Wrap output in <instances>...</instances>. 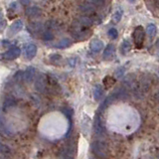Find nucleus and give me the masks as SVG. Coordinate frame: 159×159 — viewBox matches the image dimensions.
I'll return each instance as SVG.
<instances>
[{
	"instance_id": "nucleus-1",
	"label": "nucleus",
	"mask_w": 159,
	"mask_h": 159,
	"mask_svg": "<svg viewBox=\"0 0 159 159\" xmlns=\"http://www.w3.org/2000/svg\"><path fill=\"white\" fill-rule=\"evenodd\" d=\"M92 152L99 159H106L108 157L109 150L106 142L101 140H96L91 145Z\"/></svg>"
},
{
	"instance_id": "nucleus-2",
	"label": "nucleus",
	"mask_w": 159,
	"mask_h": 159,
	"mask_svg": "<svg viewBox=\"0 0 159 159\" xmlns=\"http://www.w3.org/2000/svg\"><path fill=\"white\" fill-rule=\"evenodd\" d=\"M132 38L135 47L137 49H141L144 43V29L142 26H137L132 33Z\"/></svg>"
},
{
	"instance_id": "nucleus-3",
	"label": "nucleus",
	"mask_w": 159,
	"mask_h": 159,
	"mask_svg": "<svg viewBox=\"0 0 159 159\" xmlns=\"http://www.w3.org/2000/svg\"><path fill=\"white\" fill-rule=\"evenodd\" d=\"M47 87V77L46 75L40 74L35 81V89L39 93H44Z\"/></svg>"
},
{
	"instance_id": "nucleus-4",
	"label": "nucleus",
	"mask_w": 159,
	"mask_h": 159,
	"mask_svg": "<svg viewBox=\"0 0 159 159\" xmlns=\"http://www.w3.org/2000/svg\"><path fill=\"white\" fill-rule=\"evenodd\" d=\"M24 57L27 60H32L37 54V46L33 43H29L24 46Z\"/></svg>"
},
{
	"instance_id": "nucleus-5",
	"label": "nucleus",
	"mask_w": 159,
	"mask_h": 159,
	"mask_svg": "<svg viewBox=\"0 0 159 159\" xmlns=\"http://www.w3.org/2000/svg\"><path fill=\"white\" fill-rule=\"evenodd\" d=\"M21 55V50L18 47H13L4 53L3 57L6 60H15Z\"/></svg>"
},
{
	"instance_id": "nucleus-6",
	"label": "nucleus",
	"mask_w": 159,
	"mask_h": 159,
	"mask_svg": "<svg viewBox=\"0 0 159 159\" xmlns=\"http://www.w3.org/2000/svg\"><path fill=\"white\" fill-rule=\"evenodd\" d=\"M24 23L21 19L16 20L15 22H13L11 24V26L9 27V35L10 36H13V35H16L17 33H19L21 30L23 29Z\"/></svg>"
},
{
	"instance_id": "nucleus-7",
	"label": "nucleus",
	"mask_w": 159,
	"mask_h": 159,
	"mask_svg": "<svg viewBox=\"0 0 159 159\" xmlns=\"http://www.w3.org/2000/svg\"><path fill=\"white\" fill-rule=\"evenodd\" d=\"M114 54H116V47L112 44H108L106 47L102 54V58L106 60V61H111L113 59Z\"/></svg>"
},
{
	"instance_id": "nucleus-8",
	"label": "nucleus",
	"mask_w": 159,
	"mask_h": 159,
	"mask_svg": "<svg viewBox=\"0 0 159 159\" xmlns=\"http://www.w3.org/2000/svg\"><path fill=\"white\" fill-rule=\"evenodd\" d=\"M35 76H36V69H35L34 67H28L26 69V71L24 72L23 74V80L26 83H31Z\"/></svg>"
},
{
	"instance_id": "nucleus-9",
	"label": "nucleus",
	"mask_w": 159,
	"mask_h": 159,
	"mask_svg": "<svg viewBox=\"0 0 159 159\" xmlns=\"http://www.w3.org/2000/svg\"><path fill=\"white\" fill-rule=\"evenodd\" d=\"M89 48L91 51L93 53H99L102 51V49L103 48V42L99 39H93L89 43Z\"/></svg>"
},
{
	"instance_id": "nucleus-10",
	"label": "nucleus",
	"mask_w": 159,
	"mask_h": 159,
	"mask_svg": "<svg viewBox=\"0 0 159 159\" xmlns=\"http://www.w3.org/2000/svg\"><path fill=\"white\" fill-rule=\"evenodd\" d=\"M25 13H26L27 16H29V17L36 18V17H40L42 15V10L37 6H29V7H27Z\"/></svg>"
},
{
	"instance_id": "nucleus-11",
	"label": "nucleus",
	"mask_w": 159,
	"mask_h": 159,
	"mask_svg": "<svg viewBox=\"0 0 159 159\" xmlns=\"http://www.w3.org/2000/svg\"><path fill=\"white\" fill-rule=\"evenodd\" d=\"M80 9H81V11L84 14H93L94 11H96V6L87 2V3L82 4L81 6H80Z\"/></svg>"
},
{
	"instance_id": "nucleus-12",
	"label": "nucleus",
	"mask_w": 159,
	"mask_h": 159,
	"mask_svg": "<svg viewBox=\"0 0 159 159\" xmlns=\"http://www.w3.org/2000/svg\"><path fill=\"white\" fill-rule=\"evenodd\" d=\"M93 128H94V131H96L97 134H102L104 131V127L102 125V119L98 116H96V119H94V123H93Z\"/></svg>"
},
{
	"instance_id": "nucleus-13",
	"label": "nucleus",
	"mask_w": 159,
	"mask_h": 159,
	"mask_svg": "<svg viewBox=\"0 0 159 159\" xmlns=\"http://www.w3.org/2000/svg\"><path fill=\"white\" fill-rule=\"evenodd\" d=\"M78 21L80 22V24H81L82 26L86 27V28L91 27L92 25L93 24V19L92 17H89V16H81V17H79Z\"/></svg>"
},
{
	"instance_id": "nucleus-14",
	"label": "nucleus",
	"mask_w": 159,
	"mask_h": 159,
	"mask_svg": "<svg viewBox=\"0 0 159 159\" xmlns=\"http://www.w3.org/2000/svg\"><path fill=\"white\" fill-rule=\"evenodd\" d=\"M16 104V99L12 96H8L5 98L4 102H3V109H8L10 107H14Z\"/></svg>"
},
{
	"instance_id": "nucleus-15",
	"label": "nucleus",
	"mask_w": 159,
	"mask_h": 159,
	"mask_svg": "<svg viewBox=\"0 0 159 159\" xmlns=\"http://www.w3.org/2000/svg\"><path fill=\"white\" fill-rule=\"evenodd\" d=\"M71 45H72V41L69 38H63L62 40H60V41L55 45V47L58 49H65V48L70 47Z\"/></svg>"
},
{
	"instance_id": "nucleus-16",
	"label": "nucleus",
	"mask_w": 159,
	"mask_h": 159,
	"mask_svg": "<svg viewBox=\"0 0 159 159\" xmlns=\"http://www.w3.org/2000/svg\"><path fill=\"white\" fill-rule=\"evenodd\" d=\"M103 94V89L101 84H96L93 88V98L96 101H99Z\"/></svg>"
},
{
	"instance_id": "nucleus-17",
	"label": "nucleus",
	"mask_w": 159,
	"mask_h": 159,
	"mask_svg": "<svg viewBox=\"0 0 159 159\" xmlns=\"http://www.w3.org/2000/svg\"><path fill=\"white\" fill-rule=\"evenodd\" d=\"M130 50H131L130 42H129L128 40H124V41L122 42V44H121V46H120L121 54L123 55V56H125V55H127L129 52H130Z\"/></svg>"
},
{
	"instance_id": "nucleus-18",
	"label": "nucleus",
	"mask_w": 159,
	"mask_h": 159,
	"mask_svg": "<svg viewBox=\"0 0 159 159\" xmlns=\"http://www.w3.org/2000/svg\"><path fill=\"white\" fill-rule=\"evenodd\" d=\"M146 33L148 34L149 37H154L157 33V27L154 24H149L146 28Z\"/></svg>"
},
{
	"instance_id": "nucleus-19",
	"label": "nucleus",
	"mask_w": 159,
	"mask_h": 159,
	"mask_svg": "<svg viewBox=\"0 0 159 159\" xmlns=\"http://www.w3.org/2000/svg\"><path fill=\"white\" fill-rule=\"evenodd\" d=\"M0 153L4 154V155H10V154L12 153V150L8 145L0 141Z\"/></svg>"
},
{
	"instance_id": "nucleus-20",
	"label": "nucleus",
	"mask_w": 159,
	"mask_h": 159,
	"mask_svg": "<svg viewBox=\"0 0 159 159\" xmlns=\"http://www.w3.org/2000/svg\"><path fill=\"white\" fill-rule=\"evenodd\" d=\"M122 13L123 11L121 9H116V11H114V13L112 14V21L114 23H118L122 18Z\"/></svg>"
},
{
	"instance_id": "nucleus-21",
	"label": "nucleus",
	"mask_w": 159,
	"mask_h": 159,
	"mask_svg": "<svg viewBox=\"0 0 159 159\" xmlns=\"http://www.w3.org/2000/svg\"><path fill=\"white\" fill-rule=\"evenodd\" d=\"M116 84V79H113L111 77H106L103 79V84L106 86V88H111V86Z\"/></svg>"
},
{
	"instance_id": "nucleus-22",
	"label": "nucleus",
	"mask_w": 159,
	"mask_h": 159,
	"mask_svg": "<svg viewBox=\"0 0 159 159\" xmlns=\"http://www.w3.org/2000/svg\"><path fill=\"white\" fill-rule=\"evenodd\" d=\"M42 38L44 40H46V41H50V40H52L54 38V34L51 32V31H45L43 34H42Z\"/></svg>"
},
{
	"instance_id": "nucleus-23",
	"label": "nucleus",
	"mask_w": 159,
	"mask_h": 159,
	"mask_svg": "<svg viewBox=\"0 0 159 159\" xmlns=\"http://www.w3.org/2000/svg\"><path fill=\"white\" fill-rule=\"evenodd\" d=\"M107 34L111 39H116L118 37V32H117V30L116 28H111L108 30Z\"/></svg>"
},
{
	"instance_id": "nucleus-24",
	"label": "nucleus",
	"mask_w": 159,
	"mask_h": 159,
	"mask_svg": "<svg viewBox=\"0 0 159 159\" xmlns=\"http://www.w3.org/2000/svg\"><path fill=\"white\" fill-rule=\"evenodd\" d=\"M89 3H91L93 5H94L96 7H98V6H102L104 4V0H87Z\"/></svg>"
},
{
	"instance_id": "nucleus-25",
	"label": "nucleus",
	"mask_w": 159,
	"mask_h": 159,
	"mask_svg": "<svg viewBox=\"0 0 159 159\" xmlns=\"http://www.w3.org/2000/svg\"><path fill=\"white\" fill-rule=\"evenodd\" d=\"M23 72L22 71H18L16 74L14 75V81L15 82H20L23 80Z\"/></svg>"
},
{
	"instance_id": "nucleus-26",
	"label": "nucleus",
	"mask_w": 159,
	"mask_h": 159,
	"mask_svg": "<svg viewBox=\"0 0 159 159\" xmlns=\"http://www.w3.org/2000/svg\"><path fill=\"white\" fill-rule=\"evenodd\" d=\"M123 73H124L123 68H118L116 71V73H114V75H116V78H120V77L123 76Z\"/></svg>"
},
{
	"instance_id": "nucleus-27",
	"label": "nucleus",
	"mask_w": 159,
	"mask_h": 159,
	"mask_svg": "<svg viewBox=\"0 0 159 159\" xmlns=\"http://www.w3.org/2000/svg\"><path fill=\"white\" fill-rule=\"evenodd\" d=\"M50 60H51V61H53V62H58V60L59 61H61L62 60V57L60 56V55H52V56H50Z\"/></svg>"
},
{
	"instance_id": "nucleus-28",
	"label": "nucleus",
	"mask_w": 159,
	"mask_h": 159,
	"mask_svg": "<svg viewBox=\"0 0 159 159\" xmlns=\"http://www.w3.org/2000/svg\"><path fill=\"white\" fill-rule=\"evenodd\" d=\"M64 159H73V152L71 149H68V151L64 154Z\"/></svg>"
},
{
	"instance_id": "nucleus-29",
	"label": "nucleus",
	"mask_w": 159,
	"mask_h": 159,
	"mask_svg": "<svg viewBox=\"0 0 159 159\" xmlns=\"http://www.w3.org/2000/svg\"><path fill=\"white\" fill-rule=\"evenodd\" d=\"M20 2H21V4L25 5V6H28L31 3V0H20Z\"/></svg>"
},
{
	"instance_id": "nucleus-30",
	"label": "nucleus",
	"mask_w": 159,
	"mask_h": 159,
	"mask_svg": "<svg viewBox=\"0 0 159 159\" xmlns=\"http://www.w3.org/2000/svg\"><path fill=\"white\" fill-rule=\"evenodd\" d=\"M154 98H155L157 102H159V91H157L155 94H154Z\"/></svg>"
},
{
	"instance_id": "nucleus-31",
	"label": "nucleus",
	"mask_w": 159,
	"mask_h": 159,
	"mask_svg": "<svg viewBox=\"0 0 159 159\" xmlns=\"http://www.w3.org/2000/svg\"><path fill=\"white\" fill-rule=\"evenodd\" d=\"M128 1H129V2H131V3H133V2H135L136 0H128Z\"/></svg>"
},
{
	"instance_id": "nucleus-32",
	"label": "nucleus",
	"mask_w": 159,
	"mask_h": 159,
	"mask_svg": "<svg viewBox=\"0 0 159 159\" xmlns=\"http://www.w3.org/2000/svg\"><path fill=\"white\" fill-rule=\"evenodd\" d=\"M0 16H1V11H0Z\"/></svg>"
},
{
	"instance_id": "nucleus-33",
	"label": "nucleus",
	"mask_w": 159,
	"mask_h": 159,
	"mask_svg": "<svg viewBox=\"0 0 159 159\" xmlns=\"http://www.w3.org/2000/svg\"><path fill=\"white\" fill-rule=\"evenodd\" d=\"M0 159H2V158H0Z\"/></svg>"
},
{
	"instance_id": "nucleus-34",
	"label": "nucleus",
	"mask_w": 159,
	"mask_h": 159,
	"mask_svg": "<svg viewBox=\"0 0 159 159\" xmlns=\"http://www.w3.org/2000/svg\"><path fill=\"white\" fill-rule=\"evenodd\" d=\"M104 1H106V0H104Z\"/></svg>"
}]
</instances>
